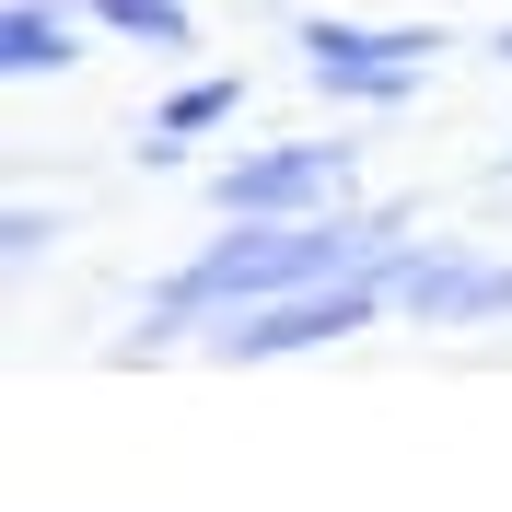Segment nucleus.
Listing matches in <instances>:
<instances>
[{
    "label": "nucleus",
    "instance_id": "nucleus-1",
    "mask_svg": "<svg viewBox=\"0 0 512 512\" xmlns=\"http://www.w3.org/2000/svg\"><path fill=\"white\" fill-rule=\"evenodd\" d=\"M326 256H350V233H245V245H222V256H198L187 280H175V303H222V291H280V280H303V268H326Z\"/></svg>",
    "mask_w": 512,
    "mask_h": 512
},
{
    "label": "nucleus",
    "instance_id": "nucleus-2",
    "mask_svg": "<svg viewBox=\"0 0 512 512\" xmlns=\"http://www.w3.org/2000/svg\"><path fill=\"white\" fill-rule=\"evenodd\" d=\"M361 326V291H326V303H280L268 326H233V350H303V338H338Z\"/></svg>",
    "mask_w": 512,
    "mask_h": 512
},
{
    "label": "nucleus",
    "instance_id": "nucleus-3",
    "mask_svg": "<svg viewBox=\"0 0 512 512\" xmlns=\"http://www.w3.org/2000/svg\"><path fill=\"white\" fill-rule=\"evenodd\" d=\"M431 35H350V24H315V59H338V70H384V59H419Z\"/></svg>",
    "mask_w": 512,
    "mask_h": 512
},
{
    "label": "nucleus",
    "instance_id": "nucleus-4",
    "mask_svg": "<svg viewBox=\"0 0 512 512\" xmlns=\"http://www.w3.org/2000/svg\"><path fill=\"white\" fill-rule=\"evenodd\" d=\"M326 163L303 152V163H256V175H233V198H291V187H315Z\"/></svg>",
    "mask_w": 512,
    "mask_h": 512
},
{
    "label": "nucleus",
    "instance_id": "nucleus-5",
    "mask_svg": "<svg viewBox=\"0 0 512 512\" xmlns=\"http://www.w3.org/2000/svg\"><path fill=\"white\" fill-rule=\"evenodd\" d=\"M35 59H59V24H35V12H24V24H12V70H35Z\"/></svg>",
    "mask_w": 512,
    "mask_h": 512
},
{
    "label": "nucleus",
    "instance_id": "nucleus-6",
    "mask_svg": "<svg viewBox=\"0 0 512 512\" xmlns=\"http://www.w3.org/2000/svg\"><path fill=\"white\" fill-rule=\"evenodd\" d=\"M105 24H140V35H175V12H163V0H105Z\"/></svg>",
    "mask_w": 512,
    "mask_h": 512
}]
</instances>
